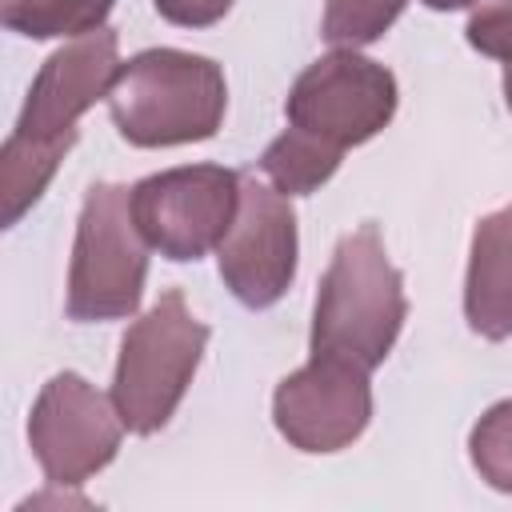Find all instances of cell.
Returning a JSON list of instances; mask_svg holds the SVG:
<instances>
[{
    "label": "cell",
    "mask_w": 512,
    "mask_h": 512,
    "mask_svg": "<svg viewBox=\"0 0 512 512\" xmlns=\"http://www.w3.org/2000/svg\"><path fill=\"white\" fill-rule=\"evenodd\" d=\"M228 292L248 308L276 304L296 276V212L276 184L240 176V208L216 248Z\"/></svg>",
    "instance_id": "9"
},
{
    "label": "cell",
    "mask_w": 512,
    "mask_h": 512,
    "mask_svg": "<svg viewBox=\"0 0 512 512\" xmlns=\"http://www.w3.org/2000/svg\"><path fill=\"white\" fill-rule=\"evenodd\" d=\"M228 108V84L216 60L148 48L120 64L108 88V112L120 136L136 148H172L196 144L220 132Z\"/></svg>",
    "instance_id": "3"
},
{
    "label": "cell",
    "mask_w": 512,
    "mask_h": 512,
    "mask_svg": "<svg viewBox=\"0 0 512 512\" xmlns=\"http://www.w3.org/2000/svg\"><path fill=\"white\" fill-rule=\"evenodd\" d=\"M408 316L404 280L384 252L376 224L348 232L320 280L312 316V352L340 356L360 368L384 364Z\"/></svg>",
    "instance_id": "2"
},
{
    "label": "cell",
    "mask_w": 512,
    "mask_h": 512,
    "mask_svg": "<svg viewBox=\"0 0 512 512\" xmlns=\"http://www.w3.org/2000/svg\"><path fill=\"white\" fill-rule=\"evenodd\" d=\"M340 156L336 148L320 144L316 136L300 132V128H284L260 156V168L264 176L284 192V196H304L312 188H320L336 168H340Z\"/></svg>",
    "instance_id": "12"
},
{
    "label": "cell",
    "mask_w": 512,
    "mask_h": 512,
    "mask_svg": "<svg viewBox=\"0 0 512 512\" xmlns=\"http://www.w3.org/2000/svg\"><path fill=\"white\" fill-rule=\"evenodd\" d=\"M240 208V172L188 164L144 176L132 188V216L148 248L168 260H200L220 248Z\"/></svg>",
    "instance_id": "7"
},
{
    "label": "cell",
    "mask_w": 512,
    "mask_h": 512,
    "mask_svg": "<svg viewBox=\"0 0 512 512\" xmlns=\"http://www.w3.org/2000/svg\"><path fill=\"white\" fill-rule=\"evenodd\" d=\"M468 44L492 60H512V0H472Z\"/></svg>",
    "instance_id": "16"
},
{
    "label": "cell",
    "mask_w": 512,
    "mask_h": 512,
    "mask_svg": "<svg viewBox=\"0 0 512 512\" xmlns=\"http://www.w3.org/2000/svg\"><path fill=\"white\" fill-rule=\"evenodd\" d=\"M284 112L292 128L336 152H348L392 120L396 80L384 64L360 56L356 48H336L296 76Z\"/></svg>",
    "instance_id": "6"
},
{
    "label": "cell",
    "mask_w": 512,
    "mask_h": 512,
    "mask_svg": "<svg viewBox=\"0 0 512 512\" xmlns=\"http://www.w3.org/2000/svg\"><path fill=\"white\" fill-rule=\"evenodd\" d=\"M504 100H508V108H512V60H508V68H504Z\"/></svg>",
    "instance_id": "19"
},
{
    "label": "cell",
    "mask_w": 512,
    "mask_h": 512,
    "mask_svg": "<svg viewBox=\"0 0 512 512\" xmlns=\"http://www.w3.org/2000/svg\"><path fill=\"white\" fill-rule=\"evenodd\" d=\"M464 316L484 340L512 336V204L476 220L464 276Z\"/></svg>",
    "instance_id": "11"
},
{
    "label": "cell",
    "mask_w": 512,
    "mask_h": 512,
    "mask_svg": "<svg viewBox=\"0 0 512 512\" xmlns=\"http://www.w3.org/2000/svg\"><path fill=\"white\" fill-rule=\"evenodd\" d=\"M144 276L148 240L132 216V188L92 184L68 264V316L80 324L132 316L144 296Z\"/></svg>",
    "instance_id": "5"
},
{
    "label": "cell",
    "mask_w": 512,
    "mask_h": 512,
    "mask_svg": "<svg viewBox=\"0 0 512 512\" xmlns=\"http://www.w3.org/2000/svg\"><path fill=\"white\" fill-rule=\"evenodd\" d=\"M116 0H0V20L8 32L28 40L88 36L104 28Z\"/></svg>",
    "instance_id": "13"
},
{
    "label": "cell",
    "mask_w": 512,
    "mask_h": 512,
    "mask_svg": "<svg viewBox=\"0 0 512 512\" xmlns=\"http://www.w3.org/2000/svg\"><path fill=\"white\" fill-rule=\"evenodd\" d=\"M124 420L116 404L76 372H56L28 416V444L52 488H76L120 448Z\"/></svg>",
    "instance_id": "8"
},
{
    "label": "cell",
    "mask_w": 512,
    "mask_h": 512,
    "mask_svg": "<svg viewBox=\"0 0 512 512\" xmlns=\"http://www.w3.org/2000/svg\"><path fill=\"white\" fill-rule=\"evenodd\" d=\"M204 344L208 324L192 316L180 288H168L124 332L112 376V404L128 432L152 436L172 420L200 368Z\"/></svg>",
    "instance_id": "4"
},
{
    "label": "cell",
    "mask_w": 512,
    "mask_h": 512,
    "mask_svg": "<svg viewBox=\"0 0 512 512\" xmlns=\"http://www.w3.org/2000/svg\"><path fill=\"white\" fill-rule=\"evenodd\" d=\"M428 8H436V12H452V8H464V4H472V0H424Z\"/></svg>",
    "instance_id": "18"
},
{
    "label": "cell",
    "mask_w": 512,
    "mask_h": 512,
    "mask_svg": "<svg viewBox=\"0 0 512 512\" xmlns=\"http://www.w3.org/2000/svg\"><path fill=\"white\" fill-rule=\"evenodd\" d=\"M468 456L480 480H488L496 492H512V400L492 404L476 420L468 436Z\"/></svg>",
    "instance_id": "15"
},
{
    "label": "cell",
    "mask_w": 512,
    "mask_h": 512,
    "mask_svg": "<svg viewBox=\"0 0 512 512\" xmlns=\"http://www.w3.org/2000/svg\"><path fill=\"white\" fill-rule=\"evenodd\" d=\"M272 420L280 436L300 452L348 448L372 420L368 368L312 352L304 368H296L276 384Z\"/></svg>",
    "instance_id": "10"
},
{
    "label": "cell",
    "mask_w": 512,
    "mask_h": 512,
    "mask_svg": "<svg viewBox=\"0 0 512 512\" xmlns=\"http://www.w3.org/2000/svg\"><path fill=\"white\" fill-rule=\"evenodd\" d=\"M408 0H324V20L320 36L332 48H364L376 44L396 16L404 12Z\"/></svg>",
    "instance_id": "14"
},
{
    "label": "cell",
    "mask_w": 512,
    "mask_h": 512,
    "mask_svg": "<svg viewBox=\"0 0 512 512\" xmlns=\"http://www.w3.org/2000/svg\"><path fill=\"white\" fill-rule=\"evenodd\" d=\"M116 32L96 28L68 48L52 52L24 100V112L12 136L0 148V220L4 228L20 224V216L44 196L48 180L56 176L60 160L76 144V120L108 96L120 60H116Z\"/></svg>",
    "instance_id": "1"
},
{
    "label": "cell",
    "mask_w": 512,
    "mask_h": 512,
    "mask_svg": "<svg viewBox=\"0 0 512 512\" xmlns=\"http://www.w3.org/2000/svg\"><path fill=\"white\" fill-rule=\"evenodd\" d=\"M152 4H156V12H160L168 24H180V28H208V24L224 20L236 0H152Z\"/></svg>",
    "instance_id": "17"
}]
</instances>
